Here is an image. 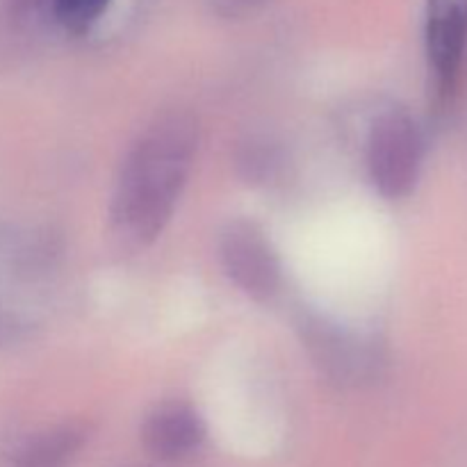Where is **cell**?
<instances>
[{
  "mask_svg": "<svg viewBox=\"0 0 467 467\" xmlns=\"http://www.w3.org/2000/svg\"><path fill=\"white\" fill-rule=\"evenodd\" d=\"M208 429L203 418L187 404H162L146 415L141 445L158 461H181L201 450Z\"/></svg>",
  "mask_w": 467,
  "mask_h": 467,
  "instance_id": "obj_6",
  "label": "cell"
},
{
  "mask_svg": "<svg viewBox=\"0 0 467 467\" xmlns=\"http://www.w3.org/2000/svg\"><path fill=\"white\" fill-rule=\"evenodd\" d=\"M424 44L433 91L447 103L459 87L467 55V0H427Z\"/></svg>",
  "mask_w": 467,
  "mask_h": 467,
  "instance_id": "obj_5",
  "label": "cell"
},
{
  "mask_svg": "<svg viewBox=\"0 0 467 467\" xmlns=\"http://www.w3.org/2000/svg\"><path fill=\"white\" fill-rule=\"evenodd\" d=\"M296 333L319 374L336 386L360 388L379 377L381 351L363 333L315 310H301Z\"/></svg>",
  "mask_w": 467,
  "mask_h": 467,
  "instance_id": "obj_2",
  "label": "cell"
},
{
  "mask_svg": "<svg viewBox=\"0 0 467 467\" xmlns=\"http://www.w3.org/2000/svg\"><path fill=\"white\" fill-rule=\"evenodd\" d=\"M109 3L112 0H9V9L21 26L85 35L103 18Z\"/></svg>",
  "mask_w": 467,
  "mask_h": 467,
  "instance_id": "obj_7",
  "label": "cell"
},
{
  "mask_svg": "<svg viewBox=\"0 0 467 467\" xmlns=\"http://www.w3.org/2000/svg\"><path fill=\"white\" fill-rule=\"evenodd\" d=\"M285 167V155L278 144L269 140H249L237 150V169L251 185H269L281 176Z\"/></svg>",
  "mask_w": 467,
  "mask_h": 467,
  "instance_id": "obj_9",
  "label": "cell"
},
{
  "mask_svg": "<svg viewBox=\"0 0 467 467\" xmlns=\"http://www.w3.org/2000/svg\"><path fill=\"white\" fill-rule=\"evenodd\" d=\"M424 141L406 109H383L368 135V169L381 196L395 201L413 192L422 167Z\"/></svg>",
  "mask_w": 467,
  "mask_h": 467,
  "instance_id": "obj_3",
  "label": "cell"
},
{
  "mask_svg": "<svg viewBox=\"0 0 467 467\" xmlns=\"http://www.w3.org/2000/svg\"><path fill=\"white\" fill-rule=\"evenodd\" d=\"M89 441V424L80 420L55 424L27 438L16 450L12 467H71Z\"/></svg>",
  "mask_w": 467,
  "mask_h": 467,
  "instance_id": "obj_8",
  "label": "cell"
},
{
  "mask_svg": "<svg viewBox=\"0 0 467 467\" xmlns=\"http://www.w3.org/2000/svg\"><path fill=\"white\" fill-rule=\"evenodd\" d=\"M219 260L233 283L255 301H269L281 287V263L267 233L249 219H233L219 237Z\"/></svg>",
  "mask_w": 467,
  "mask_h": 467,
  "instance_id": "obj_4",
  "label": "cell"
},
{
  "mask_svg": "<svg viewBox=\"0 0 467 467\" xmlns=\"http://www.w3.org/2000/svg\"><path fill=\"white\" fill-rule=\"evenodd\" d=\"M199 150V123L171 109L140 132L123 158L109 203V228L123 249H146L171 222Z\"/></svg>",
  "mask_w": 467,
  "mask_h": 467,
  "instance_id": "obj_1",
  "label": "cell"
},
{
  "mask_svg": "<svg viewBox=\"0 0 467 467\" xmlns=\"http://www.w3.org/2000/svg\"><path fill=\"white\" fill-rule=\"evenodd\" d=\"M265 0H219V12L226 16H244L255 12Z\"/></svg>",
  "mask_w": 467,
  "mask_h": 467,
  "instance_id": "obj_11",
  "label": "cell"
},
{
  "mask_svg": "<svg viewBox=\"0 0 467 467\" xmlns=\"http://www.w3.org/2000/svg\"><path fill=\"white\" fill-rule=\"evenodd\" d=\"M35 331V324L23 315L0 308V347L21 345Z\"/></svg>",
  "mask_w": 467,
  "mask_h": 467,
  "instance_id": "obj_10",
  "label": "cell"
}]
</instances>
